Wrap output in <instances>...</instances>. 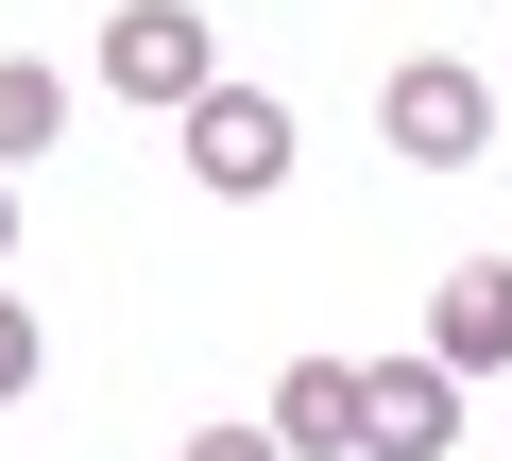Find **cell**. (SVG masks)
I'll use <instances>...</instances> for the list:
<instances>
[{"mask_svg":"<svg viewBox=\"0 0 512 461\" xmlns=\"http://www.w3.org/2000/svg\"><path fill=\"white\" fill-rule=\"evenodd\" d=\"M86 69H103V103H154V120H188V103L222 86V35L188 18V0H120Z\"/></svg>","mask_w":512,"mask_h":461,"instance_id":"6da1fadb","label":"cell"},{"mask_svg":"<svg viewBox=\"0 0 512 461\" xmlns=\"http://www.w3.org/2000/svg\"><path fill=\"white\" fill-rule=\"evenodd\" d=\"M171 154H188V188L256 205V188H291V103H274V86H205V103L171 120Z\"/></svg>","mask_w":512,"mask_h":461,"instance_id":"3957f363","label":"cell"},{"mask_svg":"<svg viewBox=\"0 0 512 461\" xmlns=\"http://www.w3.org/2000/svg\"><path fill=\"white\" fill-rule=\"evenodd\" d=\"M35 359H52V342H35V308H18V291H0V410H18V393H35Z\"/></svg>","mask_w":512,"mask_h":461,"instance_id":"ba28073f","label":"cell"},{"mask_svg":"<svg viewBox=\"0 0 512 461\" xmlns=\"http://www.w3.org/2000/svg\"><path fill=\"white\" fill-rule=\"evenodd\" d=\"M0 257H18V171H0Z\"/></svg>","mask_w":512,"mask_h":461,"instance_id":"30bf717a","label":"cell"},{"mask_svg":"<svg viewBox=\"0 0 512 461\" xmlns=\"http://www.w3.org/2000/svg\"><path fill=\"white\" fill-rule=\"evenodd\" d=\"M256 427H274L291 461H359V359H291V376H274V410H256Z\"/></svg>","mask_w":512,"mask_h":461,"instance_id":"8992f818","label":"cell"},{"mask_svg":"<svg viewBox=\"0 0 512 461\" xmlns=\"http://www.w3.org/2000/svg\"><path fill=\"white\" fill-rule=\"evenodd\" d=\"M376 137H393L410 171H478V154H495V86H478L461 52H410V69L376 86Z\"/></svg>","mask_w":512,"mask_h":461,"instance_id":"7a4b0ae2","label":"cell"},{"mask_svg":"<svg viewBox=\"0 0 512 461\" xmlns=\"http://www.w3.org/2000/svg\"><path fill=\"white\" fill-rule=\"evenodd\" d=\"M52 137H69V69H35V52H18V69H0V171L52 154Z\"/></svg>","mask_w":512,"mask_h":461,"instance_id":"52a82bcc","label":"cell"},{"mask_svg":"<svg viewBox=\"0 0 512 461\" xmlns=\"http://www.w3.org/2000/svg\"><path fill=\"white\" fill-rule=\"evenodd\" d=\"M171 461H291V444H274V427H188Z\"/></svg>","mask_w":512,"mask_h":461,"instance_id":"9c48e42d","label":"cell"},{"mask_svg":"<svg viewBox=\"0 0 512 461\" xmlns=\"http://www.w3.org/2000/svg\"><path fill=\"white\" fill-rule=\"evenodd\" d=\"M461 444V376L444 359H359V461H444Z\"/></svg>","mask_w":512,"mask_h":461,"instance_id":"277c9868","label":"cell"},{"mask_svg":"<svg viewBox=\"0 0 512 461\" xmlns=\"http://www.w3.org/2000/svg\"><path fill=\"white\" fill-rule=\"evenodd\" d=\"M427 359L444 376H512V257H461L427 291Z\"/></svg>","mask_w":512,"mask_h":461,"instance_id":"5b68a950","label":"cell"}]
</instances>
